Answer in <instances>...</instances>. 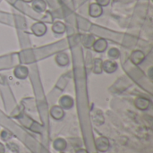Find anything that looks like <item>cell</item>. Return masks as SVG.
<instances>
[{
    "label": "cell",
    "mask_w": 153,
    "mask_h": 153,
    "mask_svg": "<svg viewBox=\"0 0 153 153\" xmlns=\"http://www.w3.org/2000/svg\"><path fill=\"white\" fill-rule=\"evenodd\" d=\"M108 56L110 57H113V58H117L119 56V50L117 49V48H111L109 50V53H108Z\"/></svg>",
    "instance_id": "3"
},
{
    "label": "cell",
    "mask_w": 153,
    "mask_h": 153,
    "mask_svg": "<svg viewBox=\"0 0 153 153\" xmlns=\"http://www.w3.org/2000/svg\"><path fill=\"white\" fill-rule=\"evenodd\" d=\"M106 47H107V43L105 40L103 39H100L97 43H95L94 45V49L97 50L98 52H102L106 49Z\"/></svg>",
    "instance_id": "1"
},
{
    "label": "cell",
    "mask_w": 153,
    "mask_h": 153,
    "mask_svg": "<svg viewBox=\"0 0 153 153\" xmlns=\"http://www.w3.org/2000/svg\"><path fill=\"white\" fill-rule=\"evenodd\" d=\"M14 74H15V76H16V77H19L20 74H22V78H25V77L27 76L28 70H27V68H25V67H18V68L15 69Z\"/></svg>",
    "instance_id": "2"
},
{
    "label": "cell",
    "mask_w": 153,
    "mask_h": 153,
    "mask_svg": "<svg viewBox=\"0 0 153 153\" xmlns=\"http://www.w3.org/2000/svg\"><path fill=\"white\" fill-rule=\"evenodd\" d=\"M4 146L0 143V153H4Z\"/></svg>",
    "instance_id": "4"
}]
</instances>
